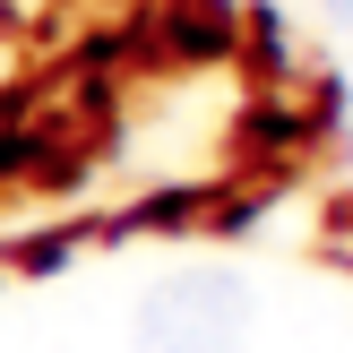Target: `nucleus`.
Here are the masks:
<instances>
[{"label": "nucleus", "instance_id": "obj_1", "mask_svg": "<svg viewBox=\"0 0 353 353\" xmlns=\"http://www.w3.org/2000/svg\"><path fill=\"white\" fill-rule=\"evenodd\" d=\"M250 319H259V302L233 268H172L147 285V302L130 319V345L138 353H241Z\"/></svg>", "mask_w": 353, "mask_h": 353}, {"label": "nucleus", "instance_id": "obj_2", "mask_svg": "<svg viewBox=\"0 0 353 353\" xmlns=\"http://www.w3.org/2000/svg\"><path fill=\"white\" fill-rule=\"evenodd\" d=\"M327 17H336V26H345V34H353V0H327Z\"/></svg>", "mask_w": 353, "mask_h": 353}]
</instances>
